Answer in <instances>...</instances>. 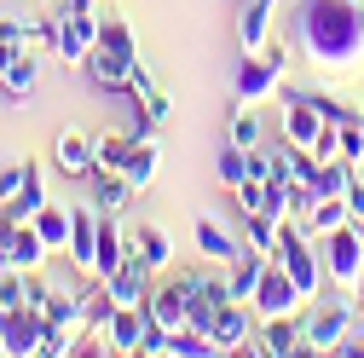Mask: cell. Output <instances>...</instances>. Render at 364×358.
Segmentation results:
<instances>
[{"label": "cell", "mask_w": 364, "mask_h": 358, "mask_svg": "<svg viewBox=\"0 0 364 358\" xmlns=\"http://www.w3.org/2000/svg\"><path fill=\"white\" fill-rule=\"evenodd\" d=\"M301 324H306V352H341L353 330V300H312L301 312Z\"/></svg>", "instance_id": "obj_4"}, {"label": "cell", "mask_w": 364, "mask_h": 358, "mask_svg": "<svg viewBox=\"0 0 364 358\" xmlns=\"http://www.w3.org/2000/svg\"><path fill=\"white\" fill-rule=\"evenodd\" d=\"M58 173H70V179H93V139L87 133H58Z\"/></svg>", "instance_id": "obj_24"}, {"label": "cell", "mask_w": 364, "mask_h": 358, "mask_svg": "<svg viewBox=\"0 0 364 358\" xmlns=\"http://www.w3.org/2000/svg\"><path fill=\"white\" fill-rule=\"evenodd\" d=\"M145 312H151V324H162L168 335H173V330H186V324H191V278L151 283V300H145Z\"/></svg>", "instance_id": "obj_9"}, {"label": "cell", "mask_w": 364, "mask_h": 358, "mask_svg": "<svg viewBox=\"0 0 364 358\" xmlns=\"http://www.w3.org/2000/svg\"><path fill=\"white\" fill-rule=\"evenodd\" d=\"M99 47H110V53H122L127 64H139V40H133V23H127L122 12H110V18H99Z\"/></svg>", "instance_id": "obj_30"}, {"label": "cell", "mask_w": 364, "mask_h": 358, "mask_svg": "<svg viewBox=\"0 0 364 358\" xmlns=\"http://www.w3.org/2000/svg\"><path fill=\"white\" fill-rule=\"evenodd\" d=\"M272 12H278V0H249L243 6V23H237L243 53H266L272 47Z\"/></svg>", "instance_id": "obj_21"}, {"label": "cell", "mask_w": 364, "mask_h": 358, "mask_svg": "<svg viewBox=\"0 0 364 358\" xmlns=\"http://www.w3.org/2000/svg\"><path fill=\"white\" fill-rule=\"evenodd\" d=\"M284 87V53L266 47V53H243V70H237V104H260Z\"/></svg>", "instance_id": "obj_8"}, {"label": "cell", "mask_w": 364, "mask_h": 358, "mask_svg": "<svg viewBox=\"0 0 364 358\" xmlns=\"http://www.w3.org/2000/svg\"><path fill=\"white\" fill-rule=\"evenodd\" d=\"M127 260H133V232H122L116 219L105 214V226H99V254H93V278L105 283L116 266H127Z\"/></svg>", "instance_id": "obj_16"}, {"label": "cell", "mask_w": 364, "mask_h": 358, "mask_svg": "<svg viewBox=\"0 0 364 358\" xmlns=\"http://www.w3.org/2000/svg\"><path fill=\"white\" fill-rule=\"evenodd\" d=\"M70 219H75V208H64V202H47L35 214V232H41V243H47L53 254L70 249Z\"/></svg>", "instance_id": "obj_28"}, {"label": "cell", "mask_w": 364, "mask_h": 358, "mask_svg": "<svg viewBox=\"0 0 364 358\" xmlns=\"http://www.w3.org/2000/svg\"><path fill=\"white\" fill-rule=\"evenodd\" d=\"M81 70L93 75V87H105V93H127V75H133V64L122 53H110V47H93Z\"/></svg>", "instance_id": "obj_20"}, {"label": "cell", "mask_w": 364, "mask_h": 358, "mask_svg": "<svg viewBox=\"0 0 364 358\" xmlns=\"http://www.w3.org/2000/svg\"><path fill=\"white\" fill-rule=\"evenodd\" d=\"M133 260H139L151 278L168 272V266H173V232H162V226H139V232H133Z\"/></svg>", "instance_id": "obj_18"}, {"label": "cell", "mask_w": 364, "mask_h": 358, "mask_svg": "<svg viewBox=\"0 0 364 358\" xmlns=\"http://www.w3.org/2000/svg\"><path fill=\"white\" fill-rule=\"evenodd\" d=\"M295 47L324 75H364V0H295Z\"/></svg>", "instance_id": "obj_1"}, {"label": "cell", "mask_w": 364, "mask_h": 358, "mask_svg": "<svg viewBox=\"0 0 364 358\" xmlns=\"http://www.w3.org/2000/svg\"><path fill=\"white\" fill-rule=\"evenodd\" d=\"M99 47V12H53V53L64 64H87Z\"/></svg>", "instance_id": "obj_7"}, {"label": "cell", "mask_w": 364, "mask_h": 358, "mask_svg": "<svg viewBox=\"0 0 364 358\" xmlns=\"http://www.w3.org/2000/svg\"><path fill=\"white\" fill-rule=\"evenodd\" d=\"M278 237H284V219H278V214H266V208H249V214H243V249L278 254Z\"/></svg>", "instance_id": "obj_23"}, {"label": "cell", "mask_w": 364, "mask_h": 358, "mask_svg": "<svg viewBox=\"0 0 364 358\" xmlns=\"http://www.w3.org/2000/svg\"><path fill=\"white\" fill-rule=\"evenodd\" d=\"M139 116L151 121V127H168V116H173V99L162 93V87H156V93L151 99H139Z\"/></svg>", "instance_id": "obj_37"}, {"label": "cell", "mask_w": 364, "mask_h": 358, "mask_svg": "<svg viewBox=\"0 0 364 358\" xmlns=\"http://www.w3.org/2000/svg\"><path fill=\"white\" fill-rule=\"evenodd\" d=\"M358 173H364V162H358Z\"/></svg>", "instance_id": "obj_44"}, {"label": "cell", "mask_w": 364, "mask_h": 358, "mask_svg": "<svg viewBox=\"0 0 364 358\" xmlns=\"http://www.w3.org/2000/svg\"><path fill=\"white\" fill-rule=\"evenodd\" d=\"M23 47L47 53V47H53V18H47V23H29V29H23Z\"/></svg>", "instance_id": "obj_40"}, {"label": "cell", "mask_w": 364, "mask_h": 358, "mask_svg": "<svg viewBox=\"0 0 364 358\" xmlns=\"http://www.w3.org/2000/svg\"><path fill=\"white\" fill-rule=\"evenodd\" d=\"M341 162H347V168H358V162H364V116L341 121Z\"/></svg>", "instance_id": "obj_34"}, {"label": "cell", "mask_w": 364, "mask_h": 358, "mask_svg": "<svg viewBox=\"0 0 364 358\" xmlns=\"http://www.w3.org/2000/svg\"><path fill=\"white\" fill-rule=\"evenodd\" d=\"M232 145H243V151L260 145V116H255V104H237V116H232Z\"/></svg>", "instance_id": "obj_33"}, {"label": "cell", "mask_w": 364, "mask_h": 358, "mask_svg": "<svg viewBox=\"0 0 364 358\" xmlns=\"http://www.w3.org/2000/svg\"><path fill=\"white\" fill-rule=\"evenodd\" d=\"M318 260H324V278L341 295H353L358 278H364V226L347 219V226H336L330 237H318Z\"/></svg>", "instance_id": "obj_2"}, {"label": "cell", "mask_w": 364, "mask_h": 358, "mask_svg": "<svg viewBox=\"0 0 364 358\" xmlns=\"http://www.w3.org/2000/svg\"><path fill=\"white\" fill-rule=\"evenodd\" d=\"M341 358H364V330H347V341H341Z\"/></svg>", "instance_id": "obj_42"}, {"label": "cell", "mask_w": 364, "mask_h": 358, "mask_svg": "<svg viewBox=\"0 0 364 358\" xmlns=\"http://www.w3.org/2000/svg\"><path fill=\"white\" fill-rule=\"evenodd\" d=\"M260 208H266V214H278V219H289V179H266Z\"/></svg>", "instance_id": "obj_36"}, {"label": "cell", "mask_w": 364, "mask_h": 358, "mask_svg": "<svg viewBox=\"0 0 364 358\" xmlns=\"http://www.w3.org/2000/svg\"><path fill=\"white\" fill-rule=\"evenodd\" d=\"M6 249H12V214L0 202V272H6Z\"/></svg>", "instance_id": "obj_41"}, {"label": "cell", "mask_w": 364, "mask_h": 358, "mask_svg": "<svg viewBox=\"0 0 364 358\" xmlns=\"http://www.w3.org/2000/svg\"><path fill=\"white\" fill-rule=\"evenodd\" d=\"M347 208H353V219L364 226V173L353 168V179H347Z\"/></svg>", "instance_id": "obj_39"}, {"label": "cell", "mask_w": 364, "mask_h": 358, "mask_svg": "<svg viewBox=\"0 0 364 358\" xmlns=\"http://www.w3.org/2000/svg\"><path fill=\"white\" fill-rule=\"evenodd\" d=\"M312 104L324 110V121H330V127H341V121H353V116H358L353 104H341V99H330V93H312Z\"/></svg>", "instance_id": "obj_38"}, {"label": "cell", "mask_w": 364, "mask_h": 358, "mask_svg": "<svg viewBox=\"0 0 364 358\" xmlns=\"http://www.w3.org/2000/svg\"><path fill=\"white\" fill-rule=\"evenodd\" d=\"M312 249H318V243H312L301 226H289V219H284V237H278V254H272V260L295 278V289L306 295V306L318 300V283H324V260H318Z\"/></svg>", "instance_id": "obj_3"}, {"label": "cell", "mask_w": 364, "mask_h": 358, "mask_svg": "<svg viewBox=\"0 0 364 358\" xmlns=\"http://www.w3.org/2000/svg\"><path fill=\"white\" fill-rule=\"evenodd\" d=\"M53 197H47V173H41L35 162H29V179H23V191L6 202V214H12V226H23V219H35L41 208H47Z\"/></svg>", "instance_id": "obj_25"}, {"label": "cell", "mask_w": 364, "mask_h": 358, "mask_svg": "<svg viewBox=\"0 0 364 358\" xmlns=\"http://www.w3.org/2000/svg\"><path fill=\"white\" fill-rule=\"evenodd\" d=\"M347 219H353V208H347V197H324V202H318V208H312L306 219H295V226H301V232H306V237L318 243V237H330L336 226H347Z\"/></svg>", "instance_id": "obj_27"}, {"label": "cell", "mask_w": 364, "mask_h": 358, "mask_svg": "<svg viewBox=\"0 0 364 358\" xmlns=\"http://www.w3.org/2000/svg\"><path fill=\"white\" fill-rule=\"evenodd\" d=\"M41 81V53L35 47H0V87L12 99H29Z\"/></svg>", "instance_id": "obj_13"}, {"label": "cell", "mask_w": 364, "mask_h": 358, "mask_svg": "<svg viewBox=\"0 0 364 358\" xmlns=\"http://www.w3.org/2000/svg\"><path fill=\"white\" fill-rule=\"evenodd\" d=\"M99 226H105V214L87 202V208H75V219H70V260L81 266V272H93V254H99Z\"/></svg>", "instance_id": "obj_15"}, {"label": "cell", "mask_w": 364, "mask_h": 358, "mask_svg": "<svg viewBox=\"0 0 364 358\" xmlns=\"http://www.w3.org/2000/svg\"><path fill=\"white\" fill-rule=\"evenodd\" d=\"M47 341V312L41 306H0V347L6 358H29Z\"/></svg>", "instance_id": "obj_6"}, {"label": "cell", "mask_w": 364, "mask_h": 358, "mask_svg": "<svg viewBox=\"0 0 364 358\" xmlns=\"http://www.w3.org/2000/svg\"><path fill=\"white\" fill-rule=\"evenodd\" d=\"M255 318H295V312H306V295L295 289V278L284 272L278 260H266V272H260V289H255Z\"/></svg>", "instance_id": "obj_5"}, {"label": "cell", "mask_w": 364, "mask_h": 358, "mask_svg": "<svg viewBox=\"0 0 364 358\" xmlns=\"http://www.w3.org/2000/svg\"><path fill=\"white\" fill-rule=\"evenodd\" d=\"M197 249L214 260V266H232L243 254V237H232L225 226H214V219H197Z\"/></svg>", "instance_id": "obj_26"}, {"label": "cell", "mask_w": 364, "mask_h": 358, "mask_svg": "<svg viewBox=\"0 0 364 358\" xmlns=\"http://www.w3.org/2000/svg\"><path fill=\"white\" fill-rule=\"evenodd\" d=\"M23 179H29V162H23V156L0 162V202H12V197L23 191Z\"/></svg>", "instance_id": "obj_35"}, {"label": "cell", "mask_w": 364, "mask_h": 358, "mask_svg": "<svg viewBox=\"0 0 364 358\" xmlns=\"http://www.w3.org/2000/svg\"><path fill=\"white\" fill-rule=\"evenodd\" d=\"M255 324H260V318H255V306H243V300H225L208 335H214V347H220V352H243V347L255 341Z\"/></svg>", "instance_id": "obj_12"}, {"label": "cell", "mask_w": 364, "mask_h": 358, "mask_svg": "<svg viewBox=\"0 0 364 358\" xmlns=\"http://www.w3.org/2000/svg\"><path fill=\"white\" fill-rule=\"evenodd\" d=\"M324 127H330V121H324V110L312 104V93H289V99H284V139H289V145L312 151Z\"/></svg>", "instance_id": "obj_10"}, {"label": "cell", "mask_w": 364, "mask_h": 358, "mask_svg": "<svg viewBox=\"0 0 364 358\" xmlns=\"http://www.w3.org/2000/svg\"><path fill=\"white\" fill-rule=\"evenodd\" d=\"M214 173H220V185H232V191H237L243 179H249V151H243V145H225L220 162H214Z\"/></svg>", "instance_id": "obj_32"}, {"label": "cell", "mask_w": 364, "mask_h": 358, "mask_svg": "<svg viewBox=\"0 0 364 358\" xmlns=\"http://www.w3.org/2000/svg\"><path fill=\"white\" fill-rule=\"evenodd\" d=\"M53 249L41 243L35 219H23V226H12V249H6V266H18V272H41V260H47Z\"/></svg>", "instance_id": "obj_22"}, {"label": "cell", "mask_w": 364, "mask_h": 358, "mask_svg": "<svg viewBox=\"0 0 364 358\" xmlns=\"http://www.w3.org/2000/svg\"><path fill=\"white\" fill-rule=\"evenodd\" d=\"M41 312H47V330H64V335H75V347L87 341V295L47 289V295H41Z\"/></svg>", "instance_id": "obj_11"}, {"label": "cell", "mask_w": 364, "mask_h": 358, "mask_svg": "<svg viewBox=\"0 0 364 358\" xmlns=\"http://www.w3.org/2000/svg\"><path fill=\"white\" fill-rule=\"evenodd\" d=\"M105 289H110L116 306H145L151 300V272H145L139 260H127V266H116V272L105 278Z\"/></svg>", "instance_id": "obj_19"}, {"label": "cell", "mask_w": 364, "mask_h": 358, "mask_svg": "<svg viewBox=\"0 0 364 358\" xmlns=\"http://www.w3.org/2000/svg\"><path fill=\"white\" fill-rule=\"evenodd\" d=\"M133 197H139V191H133L122 173H99V185H93V208H99V214H110V219H116V214H127V202H133Z\"/></svg>", "instance_id": "obj_29"}, {"label": "cell", "mask_w": 364, "mask_h": 358, "mask_svg": "<svg viewBox=\"0 0 364 358\" xmlns=\"http://www.w3.org/2000/svg\"><path fill=\"white\" fill-rule=\"evenodd\" d=\"M127 151H133V133H105V139H93V179L99 173H122Z\"/></svg>", "instance_id": "obj_31"}, {"label": "cell", "mask_w": 364, "mask_h": 358, "mask_svg": "<svg viewBox=\"0 0 364 358\" xmlns=\"http://www.w3.org/2000/svg\"><path fill=\"white\" fill-rule=\"evenodd\" d=\"M353 295H358V306H364V278H358V289H353Z\"/></svg>", "instance_id": "obj_43"}, {"label": "cell", "mask_w": 364, "mask_h": 358, "mask_svg": "<svg viewBox=\"0 0 364 358\" xmlns=\"http://www.w3.org/2000/svg\"><path fill=\"white\" fill-rule=\"evenodd\" d=\"M145 324H151V312H145V306H116V312H110V324H105L110 352H139Z\"/></svg>", "instance_id": "obj_17"}, {"label": "cell", "mask_w": 364, "mask_h": 358, "mask_svg": "<svg viewBox=\"0 0 364 358\" xmlns=\"http://www.w3.org/2000/svg\"><path fill=\"white\" fill-rule=\"evenodd\" d=\"M249 352H266V358L306 352V324H301V312H295V318H260V341H255Z\"/></svg>", "instance_id": "obj_14"}]
</instances>
